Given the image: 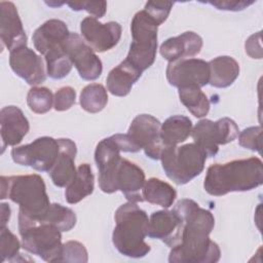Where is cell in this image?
I'll return each mask as SVG.
<instances>
[{"label":"cell","mask_w":263,"mask_h":263,"mask_svg":"<svg viewBox=\"0 0 263 263\" xmlns=\"http://www.w3.org/2000/svg\"><path fill=\"white\" fill-rule=\"evenodd\" d=\"M166 79L177 88L196 86L203 87L210 80L209 62L200 59H183L168 63Z\"/></svg>","instance_id":"cell-12"},{"label":"cell","mask_w":263,"mask_h":263,"mask_svg":"<svg viewBox=\"0 0 263 263\" xmlns=\"http://www.w3.org/2000/svg\"><path fill=\"white\" fill-rule=\"evenodd\" d=\"M261 126H250L239 134L238 144L246 149L261 153Z\"/></svg>","instance_id":"cell-35"},{"label":"cell","mask_w":263,"mask_h":263,"mask_svg":"<svg viewBox=\"0 0 263 263\" xmlns=\"http://www.w3.org/2000/svg\"><path fill=\"white\" fill-rule=\"evenodd\" d=\"M60 153L59 140L51 137L37 138L30 144L14 147L11 150L12 160L38 172H49Z\"/></svg>","instance_id":"cell-10"},{"label":"cell","mask_w":263,"mask_h":263,"mask_svg":"<svg viewBox=\"0 0 263 263\" xmlns=\"http://www.w3.org/2000/svg\"><path fill=\"white\" fill-rule=\"evenodd\" d=\"M211 5L217 7L221 10L238 11L247 8L249 5L253 4L254 1H243V0H225V1H210Z\"/></svg>","instance_id":"cell-39"},{"label":"cell","mask_w":263,"mask_h":263,"mask_svg":"<svg viewBox=\"0 0 263 263\" xmlns=\"http://www.w3.org/2000/svg\"><path fill=\"white\" fill-rule=\"evenodd\" d=\"M174 210L183 220L180 242L173 247L170 263H215L221 257L219 246L209 235L215 226L213 214L192 199L179 200Z\"/></svg>","instance_id":"cell-1"},{"label":"cell","mask_w":263,"mask_h":263,"mask_svg":"<svg viewBox=\"0 0 263 263\" xmlns=\"http://www.w3.org/2000/svg\"><path fill=\"white\" fill-rule=\"evenodd\" d=\"M72 10H86L88 13L95 15V17H103L107 10L106 1H78L67 3Z\"/></svg>","instance_id":"cell-37"},{"label":"cell","mask_w":263,"mask_h":263,"mask_svg":"<svg viewBox=\"0 0 263 263\" xmlns=\"http://www.w3.org/2000/svg\"><path fill=\"white\" fill-rule=\"evenodd\" d=\"M0 126L2 152L7 146L18 145L30 129L27 117L15 106H6L1 109Z\"/></svg>","instance_id":"cell-18"},{"label":"cell","mask_w":263,"mask_h":263,"mask_svg":"<svg viewBox=\"0 0 263 263\" xmlns=\"http://www.w3.org/2000/svg\"><path fill=\"white\" fill-rule=\"evenodd\" d=\"M183 220L173 209L153 212L149 219L148 236L160 239L170 248L177 246L181 240Z\"/></svg>","instance_id":"cell-16"},{"label":"cell","mask_w":263,"mask_h":263,"mask_svg":"<svg viewBox=\"0 0 263 263\" xmlns=\"http://www.w3.org/2000/svg\"><path fill=\"white\" fill-rule=\"evenodd\" d=\"M80 31L85 42L93 51L112 49L120 40L121 26L116 22L100 23L95 16H86L80 23Z\"/></svg>","instance_id":"cell-14"},{"label":"cell","mask_w":263,"mask_h":263,"mask_svg":"<svg viewBox=\"0 0 263 263\" xmlns=\"http://www.w3.org/2000/svg\"><path fill=\"white\" fill-rule=\"evenodd\" d=\"M173 5L174 3L168 1H148L145 4L144 10L158 26H160L166 21Z\"/></svg>","instance_id":"cell-34"},{"label":"cell","mask_w":263,"mask_h":263,"mask_svg":"<svg viewBox=\"0 0 263 263\" xmlns=\"http://www.w3.org/2000/svg\"><path fill=\"white\" fill-rule=\"evenodd\" d=\"M202 48V38L194 32H184L183 34L166 39L159 48L161 57L170 63L194 57Z\"/></svg>","instance_id":"cell-21"},{"label":"cell","mask_w":263,"mask_h":263,"mask_svg":"<svg viewBox=\"0 0 263 263\" xmlns=\"http://www.w3.org/2000/svg\"><path fill=\"white\" fill-rule=\"evenodd\" d=\"M206 157L201 148L190 143L165 148L160 160L165 175L177 185H184L201 174Z\"/></svg>","instance_id":"cell-6"},{"label":"cell","mask_w":263,"mask_h":263,"mask_svg":"<svg viewBox=\"0 0 263 263\" xmlns=\"http://www.w3.org/2000/svg\"><path fill=\"white\" fill-rule=\"evenodd\" d=\"M142 73L141 70L125 59L109 72L106 79L107 89L113 96L125 97L142 76Z\"/></svg>","instance_id":"cell-22"},{"label":"cell","mask_w":263,"mask_h":263,"mask_svg":"<svg viewBox=\"0 0 263 263\" xmlns=\"http://www.w3.org/2000/svg\"><path fill=\"white\" fill-rule=\"evenodd\" d=\"M60 153L55 163L48 172L52 183L57 187H67L74 179L77 170L75 167L76 144L70 139H58Z\"/></svg>","instance_id":"cell-20"},{"label":"cell","mask_w":263,"mask_h":263,"mask_svg":"<svg viewBox=\"0 0 263 263\" xmlns=\"http://www.w3.org/2000/svg\"><path fill=\"white\" fill-rule=\"evenodd\" d=\"M87 251L81 242L76 240H69L63 245L59 262L84 263L87 262Z\"/></svg>","instance_id":"cell-33"},{"label":"cell","mask_w":263,"mask_h":263,"mask_svg":"<svg viewBox=\"0 0 263 263\" xmlns=\"http://www.w3.org/2000/svg\"><path fill=\"white\" fill-rule=\"evenodd\" d=\"M99 170V186L105 193L121 191L132 202L144 201L142 189L145 173L136 163L121 158L120 152L103 154L95 157Z\"/></svg>","instance_id":"cell-3"},{"label":"cell","mask_w":263,"mask_h":263,"mask_svg":"<svg viewBox=\"0 0 263 263\" xmlns=\"http://www.w3.org/2000/svg\"><path fill=\"white\" fill-rule=\"evenodd\" d=\"M262 183L263 162L258 157H250L211 165L203 188L210 195L222 196L229 192L250 191Z\"/></svg>","instance_id":"cell-2"},{"label":"cell","mask_w":263,"mask_h":263,"mask_svg":"<svg viewBox=\"0 0 263 263\" xmlns=\"http://www.w3.org/2000/svg\"><path fill=\"white\" fill-rule=\"evenodd\" d=\"M67 25L61 20H48L43 23L33 34V43L35 48L43 55L61 49L69 37Z\"/></svg>","instance_id":"cell-19"},{"label":"cell","mask_w":263,"mask_h":263,"mask_svg":"<svg viewBox=\"0 0 263 263\" xmlns=\"http://www.w3.org/2000/svg\"><path fill=\"white\" fill-rule=\"evenodd\" d=\"M0 183V198H9L20 205L18 219L39 222L51 204L45 183L39 175L1 176Z\"/></svg>","instance_id":"cell-4"},{"label":"cell","mask_w":263,"mask_h":263,"mask_svg":"<svg viewBox=\"0 0 263 263\" xmlns=\"http://www.w3.org/2000/svg\"><path fill=\"white\" fill-rule=\"evenodd\" d=\"M238 134L237 124L228 117L220 118L217 121L201 119L192 127L191 132L194 143L209 157H213L218 153L220 145L234 141L238 137Z\"/></svg>","instance_id":"cell-9"},{"label":"cell","mask_w":263,"mask_h":263,"mask_svg":"<svg viewBox=\"0 0 263 263\" xmlns=\"http://www.w3.org/2000/svg\"><path fill=\"white\" fill-rule=\"evenodd\" d=\"M76 99V91L71 86L61 87L53 97V108L57 111L69 110L74 104Z\"/></svg>","instance_id":"cell-36"},{"label":"cell","mask_w":263,"mask_h":263,"mask_svg":"<svg viewBox=\"0 0 263 263\" xmlns=\"http://www.w3.org/2000/svg\"><path fill=\"white\" fill-rule=\"evenodd\" d=\"M21 242L16 236L10 232L7 227H1L0 231V255L1 262L4 261H17L21 256L20 249Z\"/></svg>","instance_id":"cell-32"},{"label":"cell","mask_w":263,"mask_h":263,"mask_svg":"<svg viewBox=\"0 0 263 263\" xmlns=\"http://www.w3.org/2000/svg\"><path fill=\"white\" fill-rule=\"evenodd\" d=\"M22 247L46 262H59L62 252V234L53 225L18 219Z\"/></svg>","instance_id":"cell-7"},{"label":"cell","mask_w":263,"mask_h":263,"mask_svg":"<svg viewBox=\"0 0 263 263\" xmlns=\"http://www.w3.org/2000/svg\"><path fill=\"white\" fill-rule=\"evenodd\" d=\"M64 49L82 79L92 81L101 76L103 71L101 60L77 33H70L64 43Z\"/></svg>","instance_id":"cell-13"},{"label":"cell","mask_w":263,"mask_h":263,"mask_svg":"<svg viewBox=\"0 0 263 263\" xmlns=\"http://www.w3.org/2000/svg\"><path fill=\"white\" fill-rule=\"evenodd\" d=\"M95 177L91 167L87 163H82L77 167V173L73 181L66 187L65 197L68 203L75 204L93 192Z\"/></svg>","instance_id":"cell-25"},{"label":"cell","mask_w":263,"mask_h":263,"mask_svg":"<svg viewBox=\"0 0 263 263\" xmlns=\"http://www.w3.org/2000/svg\"><path fill=\"white\" fill-rule=\"evenodd\" d=\"M192 132L191 120L184 115H173L160 126V138L165 148L185 142Z\"/></svg>","instance_id":"cell-24"},{"label":"cell","mask_w":263,"mask_h":263,"mask_svg":"<svg viewBox=\"0 0 263 263\" xmlns=\"http://www.w3.org/2000/svg\"><path fill=\"white\" fill-rule=\"evenodd\" d=\"M76 221V215L71 209L60 203H51L39 222L51 224L61 232H67L75 226Z\"/></svg>","instance_id":"cell-29"},{"label":"cell","mask_w":263,"mask_h":263,"mask_svg":"<svg viewBox=\"0 0 263 263\" xmlns=\"http://www.w3.org/2000/svg\"><path fill=\"white\" fill-rule=\"evenodd\" d=\"M160 126L159 120L154 116L140 114L133 119L127 132L140 150L143 149L147 157L155 160L160 159L165 149L160 138Z\"/></svg>","instance_id":"cell-11"},{"label":"cell","mask_w":263,"mask_h":263,"mask_svg":"<svg viewBox=\"0 0 263 263\" xmlns=\"http://www.w3.org/2000/svg\"><path fill=\"white\" fill-rule=\"evenodd\" d=\"M11 70L30 85H38L45 81L46 73L41 57L27 45L14 48L9 53Z\"/></svg>","instance_id":"cell-15"},{"label":"cell","mask_w":263,"mask_h":263,"mask_svg":"<svg viewBox=\"0 0 263 263\" xmlns=\"http://www.w3.org/2000/svg\"><path fill=\"white\" fill-rule=\"evenodd\" d=\"M0 37L9 51L27 45V35L17 9L9 1L0 2Z\"/></svg>","instance_id":"cell-17"},{"label":"cell","mask_w":263,"mask_h":263,"mask_svg":"<svg viewBox=\"0 0 263 263\" xmlns=\"http://www.w3.org/2000/svg\"><path fill=\"white\" fill-rule=\"evenodd\" d=\"M44 58L46 63V73L50 78L62 79L70 73L73 64L64 47L47 53Z\"/></svg>","instance_id":"cell-30"},{"label":"cell","mask_w":263,"mask_h":263,"mask_svg":"<svg viewBox=\"0 0 263 263\" xmlns=\"http://www.w3.org/2000/svg\"><path fill=\"white\" fill-rule=\"evenodd\" d=\"M116 225L112 233L115 249L129 258H143L151 250L145 242L148 234L149 219L145 211L137 202L128 201L121 204L114 216Z\"/></svg>","instance_id":"cell-5"},{"label":"cell","mask_w":263,"mask_h":263,"mask_svg":"<svg viewBox=\"0 0 263 263\" xmlns=\"http://www.w3.org/2000/svg\"><path fill=\"white\" fill-rule=\"evenodd\" d=\"M246 52L253 59H262L261 46V32L251 35L245 44Z\"/></svg>","instance_id":"cell-38"},{"label":"cell","mask_w":263,"mask_h":263,"mask_svg":"<svg viewBox=\"0 0 263 263\" xmlns=\"http://www.w3.org/2000/svg\"><path fill=\"white\" fill-rule=\"evenodd\" d=\"M178 89L181 103L193 116L201 118L209 113L210 101L199 87L188 86Z\"/></svg>","instance_id":"cell-27"},{"label":"cell","mask_w":263,"mask_h":263,"mask_svg":"<svg viewBox=\"0 0 263 263\" xmlns=\"http://www.w3.org/2000/svg\"><path fill=\"white\" fill-rule=\"evenodd\" d=\"M210 80L209 83L218 88L230 86L239 75L238 63L229 55H221L209 62Z\"/></svg>","instance_id":"cell-23"},{"label":"cell","mask_w":263,"mask_h":263,"mask_svg":"<svg viewBox=\"0 0 263 263\" xmlns=\"http://www.w3.org/2000/svg\"><path fill=\"white\" fill-rule=\"evenodd\" d=\"M10 218V208L7 203H1V227H6V223Z\"/></svg>","instance_id":"cell-40"},{"label":"cell","mask_w":263,"mask_h":263,"mask_svg":"<svg viewBox=\"0 0 263 263\" xmlns=\"http://www.w3.org/2000/svg\"><path fill=\"white\" fill-rule=\"evenodd\" d=\"M130 32L133 41L126 60L144 72L156 58L158 25L143 9L134 15Z\"/></svg>","instance_id":"cell-8"},{"label":"cell","mask_w":263,"mask_h":263,"mask_svg":"<svg viewBox=\"0 0 263 263\" xmlns=\"http://www.w3.org/2000/svg\"><path fill=\"white\" fill-rule=\"evenodd\" d=\"M27 104L34 113L44 114L52 108V92L47 87L33 86L27 95Z\"/></svg>","instance_id":"cell-31"},{"label":"cell","mask_w":263,"mask_h":263,"mask_svg":"<svg viewBox=\"0 0 263 263\" xmlns=\"http://www.w3.org/2000/svg\"><path fill=\"white\" fill-rule=\"evenodd\" d=\"M142 196L149 203L167 209L173 205L177 197V192L168 183L157 178H150L145 181Z\"/></svg>","instance_id":"cell-26"},{"label":"cell","mask_w":263,"mask_h":263,"mask_svg":"<svg viewBox=\"0 0 263 263\" xmlns=\"http://www.w3.org/2000/svg\"><path fill=\"white\" fill-rule=\"evenodd\" d=\"M79 103L81 108L88 113L101 112L108 103L107 90L100 83L88 84L82 89Z\"/></svg>","instance_id":"cell-28"}]
</instances>
